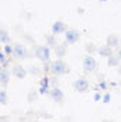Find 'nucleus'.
<instances>
[{
	"instance_id": "f257e3e1",
	"label": "nucleus",
	"mask_w": 121,
	"mask_h": 122,
	"mask_svg": "<svg viewBox=\"0 0 121 122\" xmlns=\"http://www.w3.org/2000/svg\"><path fill=\"white\" fill-rule=\"evenodd\" d=\"M49 71H50L52 75L60 76V75L67 74L68 72V67H67V64H66L63 60H56V61H53V62H50Z\"/></svg>"
},
{
	"instance_id": "f03ea898",
	"label": "nucleus",
	"mask_w": 121,
	"mask_h": 122,
	"mask_svg": "<svg viewBox=\"0 0 121 122\" xmlns=\"http://www.w3.org/2000/svg\"><path fill=\"white\" fill-rule=\"evenodd\" d=\"M35 56H36L38 60L43 61V62H47L50 60V49L47 46H39L36 49V51H35Z\"/></svg>"
},
{
	"instance_id": "7ed1b4c3",
	"label": "nucleus",
	"mask_w": 121,
	"mask_h": 122,
	"mask_svg": "<svg viewBox=\"0 0 121 122\" xmlns=\"http://www.w3.org/2000/svg\"><path fill=\"white\" fill-rule=\"evenodd\" d=\"M96 67H98V62H96V60H95L92 56H86V57L83 58L82 68H83L85 72H93V71L96 69Z\"/></svg>"
},
{
	"instance_id": "20e7f679",
	"label": "nucleus",
	"mask_w": 121,
	"mask_h": 122,
	"mask_svg": "<svg viewBox=\"0 0 121 122\" xmlns=\"http://www.w3.org/2000/svg\"><path fill=\"white\" fill-rule=\"evenodd\" d=\"M13 54H14L15 58H27L28 51H27L25 46L20 45V43H15L14 47H13Z\"/></svg>"
},
{
	"instance_id": "39448f33",
	"label": "nucleus",
	"mask_w": 121,
	"mask_h": 122,
	"mask_svg": "<svg viewBox=\"0 0 121 122\" xmlns=\"http://www.w3.org/2000/svg\"><path fill=\"white\" fill-rule=\"evenodd\" d=\"M79 40V32L75 29H68L66 30V42L68 45H74Z\"/></svg>"
},
{
	"instance_id": "423d86ee",
	"label": "nucleus",
	"mask_w": 121,
	"mask_h": 122,
	"mask_svg": "<svg viewBox=\"0 0 121 122\" xmlns=\"http://www.w3.org/2000/svg\"><path fill=\"white\" fill-rule=\"evenodd\" d=\"M72 86H74V89H75L77 92H79V93H85V92L89 89V82H88L86 79L81 78V79H77Z\"/></svg>"
},
{
	"instance_id": "0eeeda50",
	"label": "nucleus",
	"mask_w": 121,
	"mask_h": 122,
	"mask_svg": "<svg viewBox=\"0 0 121 122\" xmlns=\"http://www.w3.org/2000/svg\"><path fill=\"white\" fill-rule=\"evenodd\" d=\"M50 97H52L54 101L61 103V101L64 100V93H63V90L59 89V87H53V89L50 90Z\"/></svg>"
},
{
	"instance_id": "6e6552de",
	"label": "nucleus",
	"mask_w": 121,
	"mask_h": 122,
	"mask_svg": "<svg viewBox=\"0 0 121 122\" xmlns=\"http://www.w3.org/2000/svg\"><path fill=\"white\" fill-rule=\"evenodd\" d=\"M13 75L17 78V79H24L27 76V69L24 68L22 65H14L13 68Z\"/></svg>"
},
{
	"instance_id": "1a4fd4ad",
	"label": "nucleus",
	"mask_w": 121,
	"mask_h": 122,
	"mask_svg": "<svg viewBox=\"0 0 121 122\" xmlns=\"http://www.w3.org/2000/svg\"><path fill=\"white\" fill-rule=\"evenodd\" d=\"M66 25L61 22V21H56V22L52 25V32L53 35H60V33H64L66 32Z\"/></svg>"
},
{
	"instance_id": "9d476101",
	"label": "nucleus",
	"mask_w": 121,
	"mask_h": 122,
	"mask_svg": "<svg viewBox=\"0 0 121 122\" xmlns=\"http://www.w3.org/2000/svg\"><path fill=\"white\" fill-rule=\"evenodd\" d=\"M8 82H10V72L7 69H1V72H0V83H1V86L6 87Z\"/></svg>"
},
{
	"instance_id": "9b49d317",
	"label": "nucleus",
	"mask_w": 121,
	"mask_h": 122,
	"mask_svg": "<svg viewBox=\"0 0 121 122\" xmlns=\"http://www.w3.org/2000/svg\"><path fill=\"white\" fill-rule=\"evenodd\" d=\"M47 89H49V78H43L42 79V82H40V89H39V93L40 94H45L46 92H47Z\"/></svg>"
},
{
	"instance_id": "f8f14e48",
	"label": "nucleus",
	"mask_w": 121,
	"mask_h": 122,
	"mask_svg": "<svg viewBox=\"0 0 121 122\" xmlns=\"http://www.w3.org/2000/svg\"><path fill=\"white\" fill-rule=\"evenodd\" d=\"M10 42V35H8L7 30L4 29H0V43H8Z\"/></svg>"
},
{
	"instance_id": "ddd939ff",
	"label": "nucleus",
	"mask_w": 121,
	"mask_h": 122,
	"mask_svg": "<svg viewBox=\"0 0 121 122\" xmlns=\"http://www.w3.org/2000/svg\"><path fill=\"white\" fill-rule=\"evenodd\" d=\"M99 53H100V56H103V57H110L111 56V47L110 46H104V47L99 49Z\"/></svg>"
},
{
	"instance_id": "4468645a",
	"label": "nucleus",
	"mask_w": 121,
	"mask_h": 122,
	"mask_svg": "<svg viewBox=\"0 0 121 122\" xmlns=\"http://www.w3.org/2000/svg\"><path fill=\"white\" fill-rule=\"evenodd\" d=\"M8 97H7V93L4 90H0V104H7Z\"/></svg>"
},
{
	"instance_id": "2eb2a0df",
	"label": "nucleus",
	"mask_w": 121,
	"mask_h": 122,
	"mask_svg": "<svg viewBox=\"0 0 121 122\" xmlns=\"http://www.w3.org/2000/svg\"><path fill=\"white\" fill-rule=\"evenodd\" d=\"M117 45V38L116 36H109V39H107V46H110V47H113V46Z\"/></svg>"
},
{
	"instance_id": "dca6fc26",
	"label": "nucleus",
	"mask_w": 121,
	"mask_h": 122,
	"mask_svg": "<svg viewBox=\"0 0 121 122\" xmlns=\"http://www.w3.org/2000/svg\"><path fill=\"white\" fill-rule=\"evenodd\" d=\"M118 57H109V65H118Z\"/></svg>"
},
{
	"instance_id": "f3484780",
	"label": "nucleus",
	"mask_w": 121,
	"mask_h": 122,
	"mask_svg": "<svg viewBox=\"0 0 121 122\" xmlns=\"http://www.w3.org/2000/svg\"><path fill=\"white\" fill-rule=\"evenodd\" d=\"M11 53H13L11 46L8 45V43H6V46H4V54H11Z\"/></svg>"
},
{
	"instance_id": "a211bd4d",
	"label": "nucleus",
	"mask_w": 121,
	"mask_h": 122,
	"mask_svg": "<svg viewBox=\"0 0 121 122\" xmlns=\"http://www.w3.org/2000/svg\"><path fill=\"white\" fill-rule=\"evenodd\" d=\"M4 60H6V57H4V53H3V51H0V61H1V62H4Z\"/></svg>"
},
{
	"instance_id": "6ab92c4d",
	"label": "nucleus",
	"mask_w": 121,
	"mask_h": 122,
	"mask_svg": "<svg viewBox=\"0 0 121 122\" xmlns=\"http://www.w3.org/2000/svg\"><path fill=\"white\" fill-rule=\"evenodd\" d=\"M57 54H59V56H63V54H64V49H59V50H57Z\"/></svg>"
},
{
	"instance_id": "aec40b11",
	"label": "nucleus",
	"mask_w": 121,
	"mask_h": 122,
	"mask_svg": "<svg viewBox=\"0 0 121 122\" xmlns=\"http://www.w3.org/2000/svg\"><path fill=\"white\" fill-rule=\"evenodd\" d=\"M103 100H104V103H107V101L110 100V94H106V96L103 97Z\"/></svg>"
},
{
	"instance_id": "412c9836",
	"label": "nucleus",
	"mask_w": 121,
	"mask_h": 122,
	"mask_svg": "<svg viewBox=\"0 0 121 122\" xmlns=\"http://www.w3.org/2000/svg\"><path fill=\"white\" fill-rule=\"evenodd\" d=\"M117 57H118V58H120V60H121V49H120V50H118V54H117Z\"/></svg>"
},
{
	"instance_id": "4be33fe9",
	"label": "nucleus",
	"mask_w": 121,
	"mask_h": 122,
	"mask_svg": "<svg viewBox=\"0 0 121 122\" xmlns=\"http://www.w3.org/2000/svg\"><path fill=\"white\" fill-rule=\"evenodd\" d=\"M100 99V94H95V100H99Z\"/></svg>"
},
{
	"instance_id": "5701e85b",
	"label": "nucleus",
	"mask_w": 121,
	"mask_h": 122,
	"mask_svg": "<svg viewBox=\"0 0 121 122\" xmlns=\"http://www.w3.org/2000/svg\"><path fill=\"white\" fill-rule=\"evenodd\" d=\"M1 69H3V68H1V65H0V72H1Z\"/></svg>"
},
{
	"instance_id": "b1692460",
	"label": "nucleus",
	"mask_w": 121,
	"mask_h": 122,
	"mask_svg": "<svg viewBox=\"0 0 121 122\" xmlns=\"http://www.w3.org/2000/svg\"><path fill=\"white\" fill-rule=\"evenodd\" d=\"M100 1H107V0H100Z\"/></svg>"
}]
</instances>
